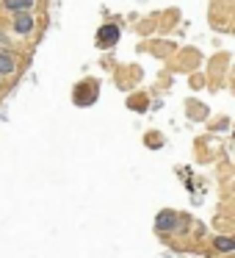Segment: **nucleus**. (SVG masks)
I'll return each instance as SVG.
<instances>
[{
    "instance_id": "1",
    "label": "nucleus",
    "mask_w": 235,
    "mask_h": 258,
    "mask_svg": "<svg viewBox=\"0 0 235 258\" xmlns=\"http://www.w3.org/2000/svg\"><path fill=\"white\" fill-rule=\"evenodd\" d=\"M116 42H119V25L108 22V25H102L100 31H97V47L108 50V47H114Z\"/></svg>"
},
{
    "instance_id": "2",
    "label": "nucleus",
    "mask_w": 235,
    "mask_h": 258,
    "mask_svg": "<svg viewBox=\"0 0 235 258\" xmlns=\"http://www.w3.org/2000/svg\"><path fill=\"white\" fill-rule=\"evenodd\" d=\"M11 28H14V33H19V36H28V33H31L33 28H36V19H33V14L19 11V14H14Z\"/></svg>"
},
{
    "instance_id": "3",
    "label": "nucleus",
    "mask_w": 235,
    "mask_h": 258,
    "mask_svg": "<svg viewBox=\"0 0 235 258\" xmlns=\"http://www.w3.org/2000/svg\"><path fill=\"white\" fill-rule=\"evenodd\" d=\"M155 225H158V231H174V228H177V214L174 211H160Z\"/></svg>"
},
{
    "instance_id": "4",
    "label": "nucleus",
    "mask_w": 235,
    "mask_h": 258,
    "mask_svg": "<svg viewBox=\"0 0 235 258\" xmlns=\"http://www.w3.org/2000/svg\"><path fill=\"white\" fill-rule=\"evenodd\" d=\"M33 3H36V0H3V6H6L8 11H14V14H19V11H31Z\"/></svg>"
},
{
    "instance_id": "5",
    "label": "nucleus",
    "mask_w": 235,
    "mask_h": 258,
    "mask_svg": "<svg viewBox=\"0 0 235 258\" xmlns=\"http://www.w3.org/2000/svg\"><path fill=\"white\" fill-rule=\"evenodd\" d=\"M14 70H17V61H14V56H8L6 50H0V75H11Z\"/></svg>"
},
{
    "instance_id": "6",
    "label": "nucleus",
    "mask_w": 235,
    "mask_h": 258,
    "mask_svg": "<svg viewBox=\"0 0 235 258\" xmlns=\"http://www.w3.org/2000/svg\"><path fill=\"white\" fill-rule=\"evenodd\" d=\"M213 247H216L219 253H230V250H235V239H224V236H219V239H213Z\"/></svg>"
}]
</instances>
